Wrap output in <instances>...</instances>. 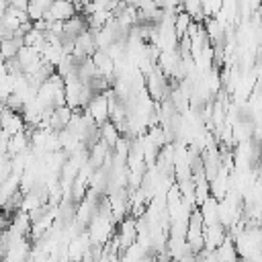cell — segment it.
<instances>
[{
    "label": "cell",
    "instance_id": "6da1fadb",
    "mask_svg": "<svg viewBox=\"0 0 262 262\" xmlns=\"http://www.w3.org/2000/svg\"><path fill=\"white\" fill-rule=\"evenodd\" d=\"M74 14H78L74 2H70V0H53V2L49 4V8L45 10L43 18H45L47 23H51V20H68V18H72Z\"/></svg>",
    "mask_w": 262,
    "mask_h": 262
},
{
    "label": "cell",
    "instance_id": "7a4b0ae2",
    "mask_svg": "<svg viewBox=\"0 0 262 262\" xmlns=\"http://www.w3.org/2000/svg\"><path fill=\"white\" fill-rule=\"evenodd\" d=\"M190 23H192V18H190V16H188V14L184 12V10H178V12L174 14L172 27H174V33H176V37H178V39L186 35V31H188Z\"/></svg>",
    "mask_w": 262,
    "mask_h": 262
},
{
    "label": "cell",
    "instance_id": "3957f363",
    "mask_svg": "<svg viewBox=\"0 0 262 262\" xmlns=\"http://www.w3.org/2000/svg\"><path fill=\"white\" fill-rule=\"evenodd\" d=\"M100 133H102V137L106 139V145H115V143H117V129H115L111 123H106Z\"/></svg>",
    "mask_w": 262,
    "mask_h": 262
}]
</instances>
